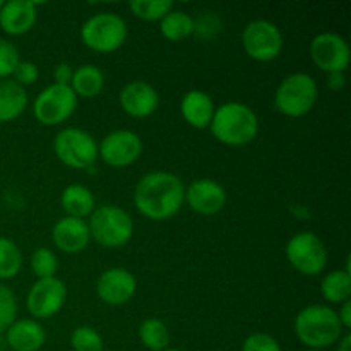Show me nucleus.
<instances>
[{
  "label": "nucleus",
  "instance_id": "f257e3e1",
  "mask_svg": "<svg viewBox=\"0 0 351 351\" xmlns=\"http://www.w3.org/2000/svg\"><path fill=\"white\" fill-rule=\"evenodd\" d=\"M185 202V184L171 171H149L134 189V206L151 221H165L177 215Z\"/></svg>",
  "mask_w": 351,
  "mask_h": 351
},
{
  "label": "nucleus",
  "instance_id": "f03ea898",
  "mask_svg": "<svg viewBox=\"0 0 351 351\" xmlns=\"http://www.w3.org/2000/svg\"><path fill=\"white\" fill-rule=\"evenodd\" d=\"M209 130L226 146H245L259 134V117L249 105L228 101L216 106Z\"/></svg>",
  "mask_w": 351,
  "mask_h": 351
},
{
  "label": "nucleus",
  "instance_id": "7ed1b4c3",
  "mask_svg": "<svg viewBox=\"0 0 351 351\" xmlns=\"http://www.w3.org/2000/svg\"><path fill=\"white\" fill-rule=\"evenodd\" d=\"M293 329L298 341L311 350L329 348L346 332L335 308L319 304L302 308L295 317Z\"/></svg>",
  "mask_w": 351,
  "mask_h": 351
},
{
  "label": "nucleus",
  "instance_id": "20e7f679",
  "mask_svg": "<svg viewBox=\"0 0 351 351\" xmlns=\"http://www.w3.org/2000/svg\"><path fill=\"white\" fill-rule=\"evenodd\" d=\"M88 226L91 239L106 249L123 247L134 235L132 216L115 204L96 206L89 216Z\"/></svg>",
  "mask_w": 351,
  "mask_h": 351
},
{
  "label": "nucleus",
  "instance_id": "39448f33",
  "mask_svg": "<svg viewBox=\"0 0 351 351\" xmlns=\"http://www.w3.org/2000/svg\"><path fill=\"white\" fill-rule=\"evenodd\" d=\"M319 98L315 79L307 72L288 74L274 91V106L283 115L300 119L312 112Z\"/></svg>",
  "mask_w": 351,
  "mask_h": 351
},
{
  "label": "nucleus",
  "instance_id": "423d86ee",
  "mask_svg": "<svg viewBox=\"0 0 351 351\" xmlns=\"http://www.w3.org/2000/svg\"><path fill=\"white\" fill-rule=\"evenodd\" d=\"M127 33L129 29L125 19L119 14L106 10L93 14L84 21L81 27V40L93 51L110 53L125 43Z\"/></svg>",
  "mask_w": 351,
  "mask_h": 351
},
{
  "label": "nucleus",
  "instance_id": "0eeeda50",
  "mask_svg": "<svg viewBox=\"0 0 351 351\" xmlns=\"http://www.w3.org/2000/svg\"><path fill=\"white\" fill-rule=\"evenodd\" d=\"M53 151L58 160L72 170H89L98 160V143L79 127H65L55 136Z\"/></svg>",
  "mask_w": 351,
  "mask_h": 351
},
{
  "label": "nucleus",
  "instance_id": "6e6552de",
  "mask_svg": "<svg viewBox=\"0 0 351 351\" xmlns=\"http://www.w3.org/2000/svg\"><path fill=\"white\" fill-rule=\"evenodd\" d=\"M285 254L290 266L304 276H317L328 266L326 243L312 232L295 233L288 240Z\"/></svg>",
  "mask_w": 351,
  "mask_h": 351
},
{
  "label": "nucleus",
  "instance_id": "1a4fd4ad",
  "mask_svg": "<svg viewBox=\"0 0 351 351\" xmlns=\"http://www.w3.org/2000/svg\"><path fill=\"white\" fill-rule=\"evenodd\" d=\"M79 98L71 86L50 84L38 93L33 103V115L43 125H60L77 110Z\"/></svg>",
  "mask_w": 351,
  "mask_h": 351
},
{
  "label": "nucleus",
  "instance_id": "9d476101",
  "mask_svg": "<svg viewBox=\"0 0 351 351\" xmlns=\"http://www.w3.org/2000/svg\"><path fill=\"white\" fill-rule=\"evenodd\" d=\"M242 47L252 60L271 62L283 51L285 38L273 21L254 19L243 27Z\"/></svg>",
  "mask_w": 351,
  "mask_h": 351
},
{
  "label": "nucleus",
  "instance_id": "9b49d317",
  "mask_svg": "<svg viewBox=\"0 0 351 351\" xmlns=\"http://www.w3.org/2000/svg\"><path fill=\"white\" fill-rule=\"evenodd\" d=\"M312 62L322 72H346L351 60L350 45L341 34L332 31H322L315 34L308 47Z\"/></svg>",
  "mask_w": 351,
  "mask_h": 351
},
{
  "label": "nucleus",
  "instance_id": "f8f14e48",
  "mask_svg": "<svg viewBox=\"0 0 351 351\" xmlns=\"http://www.w3.org/2000/svg\"><path fill=\"white\" fill-rule=\"evenodd\" d=\"M67 300V287L60 278H45L36 280L29 288L26 297L27 312L34 321L50 319L62 311Z\"/></svg>",
  "mask_w": 351,
  "mask_h": 351
},
{
  "label": "nucleus",
  "instance_id": "ddd939ff",
  "mask_svg": "<svg viewBox=\"0 0 351 351\" xmlns=\"http://www.w3.org/2000/svg\"><path fill=\"white\" fill-rule=\"evenodd\" d=\"M143 154V141L134 130L117 129L98 144V158L112 168H127Z\"/></svg>",
  "mask_w": 351,
  "mask_h": 351
},
{
  "label": "nucleus",
  "instance_id": "4468645a",
  "mask_svg": "<svg viewBox=\"0 0 351 351\" xmlns=\"http://www.w3.org/2000/svg\"><path fill=\"white\" fill-rule=\"evenodd\" d=\"M137 290L136 276L125 267H110L99 274L96 281V295L112 307L125 305L132 300Z\"/></svg>",
  "mask_w": 351,
  "mask_h": 351
},
{
  "label": "nucleus",
  "instance_id": "2eb2a0df",
  "mask_svg": "<svg viewBox=\"0 0 351 351\" xmlns=\"http://www.w3.org/2000/svg\"><path fill=\"white\" fill-rule=\"evenodd\" d=\"M226 201L225 187L213 178H197L185 187V202L197 215H218L225 209Z\"/></svg>",
  "mask_w": 351,
  "mask_h": 351
},
{
  "label": "nucleus",
  "instance_id": "dca6fc26",
  "mask_svg": "<svg viewBox=\"0 0 351 351\" xmlns=\"http://www.w3.org/2000/svg\"><path fill=\"white\" fill-rule=\"evenodd\" d=\"M119 101L129 117L146 119L153 115L160 106V95L153 84L136 79L123 86L119 95Z\"/></svg>",
  "mask_w": 351,
  "mask_h": 351
},
{
  "label": "nucleus",
  "instance_id": "f3484780",
  "mask_svg": "<svg viewBox=\"0 0 351 351\" xmlns=\"http://www.w3.org/2000/svg\"><path fill=\"white\" fill-rule=\"evenodd\" d=\"M55 247L65 254H79L91 242V233L86 219L64 216L55 223L51 230Z\"/></svg>",
  "mask_w": 351,
  "mask_h": 351
},
{
  "label": "nucleus",
  "instance_id": "a211bd4d",
  "mask_svg": "<svg viewBox=\"0 0 351 351\" xmlns=\"http://www.w3.org/2000/svg\"><path fill=\"white\" fill-rule=\"evenodd\" d=\"M38 19L36 3L31 0H9L0 9V27L9 36H21L33 29Z\"/></svg>",
  "mask_w": 351,
  "mask_h": 351
},
{
  "label": "nucleus",
  "instance_id": "6ab92c4d",
  "mask_svg": "<svg viewBox=\"0 0 351 351\" xmlns=\"http://www.w3.org/2000/svg\"><path fill=\"white\" fill-rule=\"evenodd\" d=\"M3 336L7 348L12 351H40L47 341L43 326L34 319H16Z\"/></svg>",
  "mask_w": 351,
  "mask_h": 351
},
{
  "label": "nucleus",
  "instance_id": "aec40b11",
  "mask_svg": "<svg viewBox=\"0 0 351 351\" xmlns=\"http://www.w3.org/2000/svg\"><path fill=\"white\" fill-rule=\"evenodd\" d=\"M216 105L211 96L201 89L187 91L180 99L182 119L194 129H209Z\"/></svg>",
  "mask_w": 351,
  "mask_h": 351
},
{
  "label": "nucleus",
  "instance_id": "412c9836",
  "mask_svg": "<svg viewBox=\"0 0 351 351\" xmlns=\"http://www.w3.org/2000/svg\"><path fill=\"white\" fill-rule=\"evenodd\" d=\"M60 206L65 216L86 219L96 209V197L91 189L82 184H71L62 191Z\"/></svg>",
  "mask_w": 351,
  "mask_h": 351
},
{
  "label": "nucleus",
  "instance_id": "4be33fe9",
  "mask_svg": "<svg viewBox=\"0 0 351 351\" xmlns=\"http://www.w3.org/2000/svg\"><path fill=\"white\" fill-rule=\"evenodd\" d=\"M27 91L12 79H0V122H10L26 110Z\"/></svg>",
  "mask_w": 351,
  "mask_h": 351
},
{
  "label": "nucleus",
  "instance_id": "5701e85b",
  "mask_svg": "<svg viewBox=\"0 0 351 351\" xmlns=\"http://www.w3.org/2000/svg\"><path fill=\"white\" fill-rule=\"evenodd\" d=\"M105 88V75L98 65L82 64L74 69L71 89L77 98H95Z\"/></svg>",
  "mask_w": 351,
  "mask_h": 351
},
{
  "label": "nucleus",
  "instance_id": "b1692460",
  "mask_svg": "<svg viewBox=\"0 0 351 351\" xmlns=\"http://www.w3.org/2000/svg\"><path fill=\"white\" fill-rule=\"evenodd\" d=\"M321 293L329 304H345L351 297V271L350 267L336 269L326 274L321 281Z\"/></svg>",
  "mask_w": 351,
  "mask_h": 351
},
{
  "label": "nucleus",
  "instance_id": "393cba45",
  "mask_svg": "<svg viewBox=\"0 0 351 351\" xmlns=\"http://www.w3.org/2000/svg\"><path fill=\"white\" fill-rule=\"evenodd\" d=\"M160 31L167 40L182 41L195 33V21L185 10L171 9L163 19L160 21Z\"/></svg>",
  "mask_w": 351,
  "mask_h": 351
},
{
  "label": "nucleus",
  "instance_id": "a878e982",
  "mask_svg": "<svg viewBox=\"0 0 351 351\" xmlns=\"http://www.w3.org/2000/svg\"><path fill=\"white\" fill-rule=\"evenodd\" d=\"M139 339L149 351H163L170 348V331L167 324L156 317L144 319L139 326Z\"/></svg>",
  "mask_w": 351,
  "mask_h": 351
},
{
  "label": "nucleus",
  "instance_id": "bb28decb",
  "mask_svg": "<svg viewBox=\"0 0 351 351\" xmlns=\"http://www.w3.org/2000/svg\"><path fill=\"white\" fill-rule=\"evenodd\" d=\"M23 267V252L14 240L0 237V281L12 280Z\"/></svg>",
  "mask_w": 351,
  "mask_h": 351
},
{
  "label": "nucleus",
  "instance_id": "cd10ccee",
  "mask_svg": "<svg viewBox=\"0 0 351 351\" xmlns=\"http://www.w3.org/2000/svg\"><path fill=\"white\" fill-rule=\"evenodd\" d=\"M129 9L137 19L154 23V21L163 19L173 9V2L170 0H130Z\"/></svg>",
  "mask_w": 351,
  "mask_h": 351
},
{
  "label": "nucleus",
  "instance_id": "c85d7f7f",
  "mask_svg": "<svg viewBox=\"0 0 351 351\" xmlns=\"http://www.w3.org/2000/svg\"><path fill=\"white\" fill-rule=\"evenodd\" d=\"M29 266L36 280L53 278L58 269V259L53 250H50L48 247H40L31 254Z\"/></svg>",
  "mask_w": 351,
  "mask_h": 351
},
{
  "label": "nucleus",
  "instance_id": "c756f323",
  "mask_svg": "<svg viewBox=\"0 0 351 351\" xmlns=\"http://www.w3.org/2000/svg\"><path fill=\"white\" fill-rule=\"evenodd\" d=\"M71 346L74 351H103L105 341L91 326H79L71 332Z\"/></svg>",
  "mask_w": 351,
  "mask_h": 351
},
{
  "label": "nucleus",
  "instance_id": "7c9ffc66",
  "mask_svg": "<svg viewBox=\"0 0 351 351\" xmlns=\"http://www.w3.org/2000/svg\"><path fill=\"white\" fill-rule=\"evenodd\" d=\"M17 298L14 291L3 283H0V332H5L7 328L16 321Z\"/></svg>",
  "mask_w": 351,
  "mask_h": 351
},
{
  "label": "nucleus",
  "instance_id": "2f4dec72",
  "mask_svg": "<svg viewBox=\"0 0 351 351\" xmlns=\"http://www.w3.org/2000/svg\"><path fill=\"white\" fill-rule=\"evenodd\" d=\"M19 50L12 41L0 36V79H10L16 65L19 64Z\"/></svg>",
  "mask_w": 351,
  "mask_h": 351
},
{
  "label": "nucleus",
  "instance_id": "473e14b6",
  "mask_svg": "<svg viewBox=\"0 0 351 351\" xmlns=\"http://www.w3.org/2000/svg\"><path fill=\"white\" fill-rule=\"evenodd\" d=\"M242 351H283L276 338L266 332H254L242 343Z\"/></svg>",
  "mask_w": 351,
  "mask_h": 351
},
{
  "label": "nucleus",
  "instance_id": "72a5a7b5",
  "mask_svg": "<svg viewBox=\"0 0 351 351\" xmlns=\"http://www.w3.org/2000/svg\"><path fill=\"white\" fill-rule=\"evenodd\" d=\"M38 77H40V69H38V65L34 62L19 60V64L14 69L12 77L10 79L16 81L19 86H23V88H26V86L34 84L38 81Z\"/></svg>",
  "mask_w": 351,
  "mask_h": 351
},
{
  "label": "nucleus",
  "instance_id": "f704fd0d",
  "mask_svg": "<svg viewBox=\"0 0 351 351\" xmlns=\"http://www.w3.org/2000/svg\"><path fill=\"white\" fill-rule=\"evenodd\" d=\"M74 69L71 64L67 62H62V64L55 65L53 71V79L55 84H62V86H71L72 75H74Z\"/></svg>",
  "mask_w": 351,
  "mask_h": 351
},
{
  "label": "nucleus",
  "instance_id": "c9c22d12",
  "mask_svg": "<svg viewBox=\"0 0 351 351\" xmlns=\"http://www.w3.org/2000/svg\"><path fill=\"white\" fill-rule=\"evenodd\" d=\"M346 84V75L345 72H329L326 74V86L331 91H341Z\"/></svg>",
  "mask_w": 351,
  "mask_h": 351
},
{
  "label": "nucleus",
  "instance_id": "e433bc0d",
  "mask_svg": "<svg viewBox=\"0 0 351 351\" xmlns=\"http://www.w3.org/2000/svg\"><path fill=\"white\" fill-rule=\"evenodd\" d=\"M338 314V319L339 322H341L343 329L345 331H350L351 328V302L346 300L345 304H341V307H339V311L336 312Z\"/></svg>",
  "mask_w": 351,
  "mask_h": 351
},
{
  "label": "nucleus",
  "instance_id": "4c0bfd02",
  "mask_svg": "<svg viewBox=\"0 0 351 351\" xmlns=\"http://www.w3.org/2000/svg\"><path fill=\"white\" fill-rule=\"evenodd\" d=\"M338 351H351V335L348 331L338 341Z\"/></svg>",
  "mask_w": 351,
  "mask_h": 351
},
{
  "label": "nucleus",
  "instance_id": "58836bf2",
  "mask_svg": "<svg viewBox=\"0 0 351 351\" xmlns=\"http://www.w3.org/2000/svg\"><path fill=\"white\" fill-rule=\"evenodd\" d=\"M0 351H7V341H5V336H3V332H0Z\"/></svg>",
  "mask_w": 351,
  "mask_h": 351
},
{
  "label": "nucleus",
  "instance_id": "ea45409f",
  "mask_svg": "<svg viewBox=\"0 0 351 351\" xmlns=\"http://www.w3.org/2000/svg\"><path fill=\"white\" fill-rule=\"evenodd\" d=\"M163 351H184V350H180V348H167V350H163Z\"/></svg>",
  "mask_w": 351,
  "mask_h": 351
},
{
  "label": "nucleus",
  "instance_id": "a19ab883",
  "mask_svg": "<svg viewBox=\"0 0 351 351\" xmlns=\"http://www.w3.org/2000/svg\"><path fill=\"white\" fill-rule=\"evenodd\" d=\"M2 5H3V2H2V0H0V9H2Z\"/></svg>",
  "mask_w": 351,
  "mask_h": 351
},
{
  "label": "nucleus",
  "instance_id": "79ce46f5",
  "mask_svg": "<svg viewBox=\"0 0 351 351\" xmlns=\"http://www.w3.org/2000/svg\"><path fill=\"white\" fill-rule=\"evenodd\" d=\"M308 351H324V350H308Z\"/></svg>",
  "mask_w": 351,
  "mask_h": 351
}]
</instances>
